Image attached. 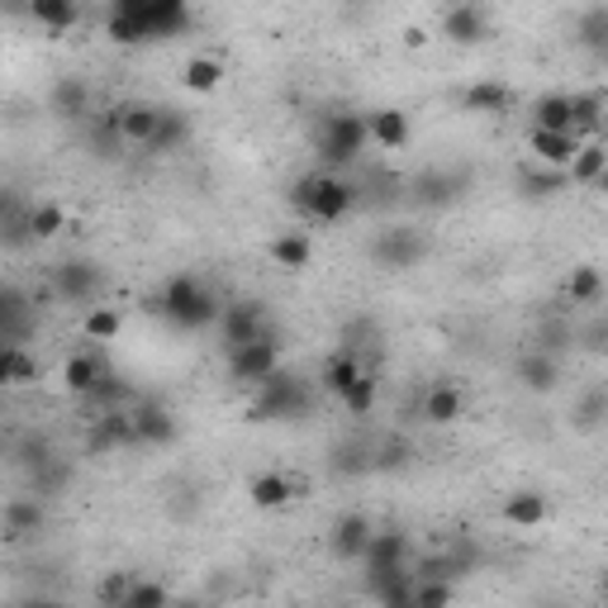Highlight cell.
I'll use <instances>...</instances> for the list:
<instances>
[{
	"instance_id": "8",
	"label": "cell",
	"mask_w": 608,
	"mask_h": 608,
	"mask_svg": "<svg viewBox=\"0 0 608 608\" xmlns=\"http://www.w3.org/2000/svg\"><path fill=\"white\" fill-rule=\"evenodd\" d=\"M53 295L62 304H87L91 310V300L100 295V266L91 257H67L53 266Z\"/></svg>"
},
{
	"instance_id": "32",
	"label": "cell",
	"mask_w": 608,
	"mask_h": 608,
	"mask_svg": "<svg viewBox=\"0 0 608 608\" xmlns=\"http://www.w3.org/2000/svg\"><path fill=\"white\" fill-rule=\"evenodd\" d=\"M409 561V533L399 528H376L366 547V566H404Z\"/></svg>"
},
{
	"instance_id": "28",
	"label": "cell",
	"mask_w": 608,
	"mask_h": 608,
	"mask_svg": "<svg viewBox=\"0 0 608 608\" xmlns=\"http://www.w3.org/2000/svg\"><path fill=\"white\" fill-rule=\"evenodd\" d=\"M462 105H466L470 114H509L514 91L504 87V81H476V87L462 91Z\"/></svg>"
},
{
	"instance_id": "27",
	"label": "cell",
	"mask_w": 608,
	"mask_h": 608,
	"mask_svg": "<svg viewBox=\"0 0 608 608\" xmlns=\"http://www.w3.org/2000/svg\"><path fill=\"white\" fill-rule=\"evenodd\" d=\"M485 29H489V20H485V10L480 6H456V10H447L443 14V33L452 43H480L485 39Z\"/></svg>"
},
{
	"instance_id": "2",
	"label": "cell",
	"mask_w": 608,
	"mask_h": 608,
	"mask_svg": "<svg viewBox=\"0 0 608 608\" xmlns=\"http://www.w3.org/2000/svg\"><path fill=\"white\" fill-rule=\"evenodd\" d=\"M318 162H324V172L337 176V166H357L362 152L371 148V129H366V114L357 110H343V114H328L324 124H318Z\"/></svg>"
},
{
	"instance_id": "19",
	"label": "cell",
	"mask_w": 608,
	"mask_h": 608,
	"mask_svg": "<svg viewBox=\"0 0 608 608\" xmlns=\"http://www.w3.org/2000/svg\"><path fill=\"white\" fill-rule=\"evenodd\" d=\"M499 518L509 523V528H523V533L543 528L547 523V495L543 489H514V495L499 504Z\"/></svg>"
},
{
	"instance_id": "52",
	"label": "cell",
	"mask_w": 608,
	"mask_h": 608,
	"mask_svg": "<svg viewBox=\"0 0 608 608\" xmlns=\"http://www.w3.org/2000/svg\"><path fill=\"white\" fill-rule=\"evenodd\" d=\"M404 43H409V48H424L428 33H424V29H409V33H404Z\"/></svg>"
},
{
	"instance_id": "41",
	"label": "cell",
	"mask_w": 608,
	"mask_h": 608,
	"mask_svg": "<svg viewBox=\"0 0 608 608\" xmlns=\"http://www.w3.org/2000/svg\"><path fill=\"white\" fill-rule=\"evenodd\" d=\"M376 395H381V376H376V371H366V376L343 395V409L352 418H366L371 409H376Z\"/></svg>"
},
{
	"instance_id": "37",
	"label": "cell",
	"mask_w": 608,
	"mask_h": 608,
	"mask_svg": "<svg viewBox=\"0 0 608 608\" xmlns=\"http://www.w3.org/2000/svg\"><path fill=\"white\" fill-rule=\"evenodd\" d=\"M33 381H39V362H33L24 347H6V352H0V385L20 391V385H33Z\"/></svg>"
},
{
	"instance_id": "45",
	"label": "cell",
	"mask_w": 608,
	"mask_h": 608,
	"mask_svg": "<svg viewBox=\"0 0 608 608\" xmlns=\"http://www.w3.org/2000/svg\"><path fill=\"white\" fill-rule=\"evenodd\" d=\"M105 33H110V43H120V48H139V43H148V33L139 29V20H129L124 10H110Z\"/></svg>"
},
{
	"instance_id": "15",
	"label": "cell",
	"mask_w": 608,
	"mask_h": 608,
	"mask_svg": "<svg viewBox=\"0 0 608 608\" xmlns=\"http://www.w3.org/2000/svg\"><path fill=\"white\" fill-rule=\"evenodd\" d=\"M366 376V366H362V357L352 347H337V352H328V362H324V371H318V385H324V395H333V399H343L352 385H357Z\"/></svg>"
},
{
	"instance_id": "26",
	"label": "cell",
	"mask_w": 608,
	"mask_h": 608,
	"mask_svg": "<svg viewBox=\"0 0 608 608\" xmlns=\"http://www.w3.org/2000/svg\"><path fill=\"white\" fill-rule=\"evenodd\" d=\"M48 105H53L58 120H87L91 114V87L87 81H77V77H62L53 95H48Z\"/></svg>"
},
{
	"instance_id": "14",
	"label": "cell",
	"mask_w": 608,
	"mask_h": 608,
	"mask_svg": "<svg viewBox=\"0 0 608 608\" xmlns=\"http://www.w3.org/2000/svg\"><path fill=\"white\" fill-rule=\"evenodd\" d=\"M580 148H585V143L576 139V133H543V129H528V152H533V162L556 166V172H570V162H576Z\"/></svg>"
},
{
	"instance_id": "56",
	"label": "cell",
	"mask_w": 608,
	"mask_h": 608,
	"mask_svg": "<svg viewBox=\"0 0 608 608\" xmlns=\"http://www.w3.org/2000/svg\"><path fill=\"white\" fill-rule=\"evenodd\" d=\"M604 72H608V53H604Z\"/></svg>"
},
{
	"instance_id": "50",
	"label": "cell",
	"mask_w": 608,
	"mask_h": 608,
	"mask_svg": "<svg viewBox=\"0 0 608 608\" xmlns=\"http://www.w3.org/2000/svg\"><path fill=\"white\" fill-rule=\"evenodd\" d=\"M318 181H324V172H304L295 185H291V210L310 219V205H314V195H318Z\"/></svg>"
},
{
	"instance_id": "33",
	"label": "cell",
	"mask_w": 608,
	"mask_h": 608,
	"mask_svg": "<svg viewBox=\"0 0 608 608\" xmlns=\"http://www.w3.org/2000/svg\"><path fill=\"white\" fill-rule=\"evenodd\" d=\"M185 143H191V120H185L181 110H166V105H162V124H158V133H152L148 152L166 158V152H181Z\"/></svg>"
},
{
	"instance_id": "16",
	"label": "cell",
	"mask_w": 608,
	"mask_h": 608,
	"mask_svg": "<svg viewBox=\"0 0 608 608\" xmlns=\"http://www.w3.org/2000/svg\"><path fill=\"white\" fill-rule=\"evenodd\" d=\"M133 428H139V443L143 447H172L176 443V414L166 404H139L133 409Z\"/></svg>"
},
{
	"instance_id": "42",
	"label": "cell",
	"mask_w": 608,
	"mask_h": 608,
	"mask_svg": "<svg viewBox=\"0 0 608 608\" xmlns=\"http://www.w3.org/2000/svg\"><path fill=\"white\" fill-rule=\"evenodd\" d=\"M604 418H608V385H595V391L576 404V428L580 433H595Z\"/></svg>"
},
{
	"instance_id": "46",
	"label": "cell",
	"mask_w": 608,
	"mask_h": 608,
	"mask_svg": "<svg viewBox=\"0 0 608 608\" xmlns=\"http://www.w3.org/2000/svg\"><path fill=\"white\" fill-rule=\"evenodd\" d=\"M414 576H399L391 585H381V589H371V599H376L381 608H414Z\"/></svg>"
},
{
	"instance_id": "6",
	"label": "cell",
	"mask_w": 608,
	"mask_h": 608,
	"mask_svg": "<svg viewBox=\"0 0 608 608\" xmlns=\"http://www.w3.org/2000/svg\"><path fill=\"white\" fill-rule=\"evenodd\" d=\"M281 371V337L276 333H266L262 343H247L239 352H229V381L233 385H266Z\"/></svg>"
},
{
	"instance_id": "39",
	"label": "cell",
	"mask_w": 608,
	"mask_h": 608,
	"mask_svg": "<svg viewBox=\"0 0 608 608\" xmlns=\"http://www.w3.org/2000/svg\"><path fill=\"white\" fill-rule=\"evenodd\" d=\"M29 14H33V20H39L43 29H53V33H67V29L81 20V10L72 6V0H33Z\"/></svg>"
},
{
	"instance_id": "12",
	"label": "cell",
	"mask_w": 608,
	"mask_h": 608,
	"mask_svg": "<svg viewBox=\"0 0 608 608\" xmlns=\"http://www.w3.org/2000/svg\"><path fill=\"white\" fill-rule=\"evenodd\" d=\"M114 114H120V139L129 148H148L162 124V105H148V100H124V105H114Z\"/></svg>"
},
{
	"instance_id": "34",
	"label": "cell",
	"mask_w": 608,
	"mask_h": 608,
	"mask_svg": "<svg viewBox=\"0 0 608 608\" xmlns=\"http://www.w3.org/2000/svg\"><path fill=\"white\" fill-rule=\"evenodd\" d=\"M608 176V143H585L570 162V185H599Z\"/></svg>"
},
{
	"instance_id": "55",
	"label": "cell",
	"mask_w": 608,
	"mask_h": 608,
	"mask_svg": "<svg viewBox=\"0 0 608 608\" xmlns=\"http://www.w3.org/2000/svg\"><path fill=\"white\" fill-rule=\"evenodd\" d=\"M176 608H200V604H176Z\"/></svg>"
},
{
	"instance_id": "18",
	"label": "cell",
	"mask_w": 608,
	"mask_h": 608,
	"mask_svg": "<svg viewBox=\"0 0 608 608\" xmlns=\"http://www.w3.org/2000/svg\"><path fill=\"white\" fill-rule=\"evenodd\" d=\"M366 129H371V143H376L381 152H399V148H409L414 139V129H409V114L404 110H371L366 114Z\"/></svg>"
},
{
	"instance_id": "54",
	"label": "cell",
	"mask_w": 608,
	"mask_h": 608,
	"mask_svg": "<svg viewBox=\"0 0 608 608\" xmlns=\"http://www.w3.org/2000/svg\"><path fill=\"white\" fill-rule=\"evenodd\" d=\"M595 191H599V195H604V200H608V176H604V181H599V185H595Z\"/></svg>"
},
{
	"instance_id": "20",
	"label": "cell",
	"mask_w": 608,
	"mask_h": 608,
	"mask_svg": "<svg viewBox=\"0 0 608 608\" xmlns=\"http://www.w3.org/2000/svg\"><path fill=\"white\" fill-rule=\"evenodd\" d=\"M462 414H466L462 385H447V381L428 385V395H424V424H428V428H452Z\"/></svg>"
},
{
	"instance_id": "31",
	"label": "cell",
	"mask_w": 608,
	"mask_h": 608,
	"mask_svg": "<svg viewBox=\"0 0 608 608\" xmlns=\"http://www.w3.org/2000/svg\"><path fill=\"white\" fill-rule=\"evenodd\" d=\"M456 195H462V176H456V172H424V176L414 181V200H418V205L443 210V205H452Z\"/></svg>"
},
{
	"instance_id": "23",
	"label": "cell",
	"mask_w": 608,
	"mask_h": 608,
	"mask_svg": "<svg viewBox=\"0 0 608 608\" xmlns=\"http://www.w3.org/2000/svg\"><path fill=\"white\" fill-rule=\"evenodd\" d=\"M224 77H229V67L219 58H210V53L185 58V67H181V87L191 95H214L219 87H224Z\"/></svg>"
},
{
	"instance_id": "11",
	"label": "cell",
	"mask_w": 608,
	"mask_h": 608,
	"mask_svg": "<svg viewBox=\"0 0 608 608\" xmlns=\"http://www.w3.org/2000/svg\"><path fill=\"white\" fill-rule=\"evenodd\" d=\"M114 447H139L133 409H100L91 418V452H114Z\"/></svg>"
},
{
	"instance_id": "48",
	"label": "cell",
	"mask_w": 608,
	"mask_h": 608,
	"mask_svg": "<svg viewBox=\"0 0 608 608\" xmlns=\"http://www.w3.org/2000/svg\"><path fill=\"white\" fill-rule=\"evenodd\" d=\"M580 43L585 48H604L608 53V10H589V14H580Z\"/></svg>"
},
{
	"instance_id": "9",
	"label": "cell",
	"mask_w": 608,
	"mask_h": 608,
	"mask_svg": "<svg viewBox=\"0 0 608 608\" xmlns=\"http://www.w3.org/2000/svg\"><path fill=\"white\" fill-rule=\"evenodd\" d=\"M371 537H376V528H371L366 514H337L328 528V551L337 561H366Z\"/></svg>"
},
{
	"instance_id": "51",
	"label": "cell",
	"mask_w": 608,
	"mask_h": 608,
	"mask_svg": "<svg viewBox=\"0 0 608 608\" xmlns=\"http://www.w3.org/2000/svg\"><path fill=\"white\" fill-rule=\"evenodd\" d=\"M62 485H67V466L58 462V456L43 470H33V499H39V495H58Z\"/></svg>"
},
{
	"instance_id": "24",
	"label": "cell",
	"mask_w": 608,
	"mask_h": 608,
	"mask_svg": "<svg viewBox=\"0 0 608 608\" xmlns=\"http://www.w3.org/2000/svg\"><path fill=\"white\" fill-rule=\"evenodd\" d=\"M518 191L528 195V200H551V195L570 191V172H556V166L528 162V166H523V172H518Z\"/></svg>"
},
{
	"instance_id": "40",
	"label": "cell",
	"mask_w": 608,
	"mask_h": 608,
	"mask_svg": "<svg viewBox=\"0 0 608 608\" xmlns=\"http://www.w3.org/2000/svg\"><path fill=\"white\" fill-rule=\"evenodd\" d=\"M566 295H570V304H599V300H604V276H599V266H570Z\"/></svg>"
},
{
	"instance_id": "3",
	"label": "cell",
	"mask_w": 608,
	"mask_h": 608,
	"mask_svg": "<svg viewBox=\"0 0 608 608\" xmlns=\"http://www.w3.org/2000/svg\"><path fill=\"white\" fill-rule=\"evenodd\" d=\"M314 409V395L304 376H291V371H276L266 385H257V399H252L247 418L252 424H295Z\"/></svg>"
},
{
	"instance_id": "29",
	"label": "cell",
	"mask_w": 608,
	"mask_h": 608,
	"mask_svg": "<svg viewBox=\"0 0 608 608\" xmlns=\"http://www.w3.org/2000/svg\"><path fill=\"white\" fill-rule=\"evenodd\" d=\"M120 333H124V310H114V304H91L81 314V337L87 343H114Z\"/></svg>"
},
{
	"instance_id": "22",
	"label": "cell",
	"mask_w": 608,
	"mask_h": 608,
	"mask_svg": "<svg viewBox=\"0 0 608 608\" xmlns=\"http://www.w3.org/2000/svg\"><path fill=\"white\" fill-rule=\"evenodd\" d=\"M266 252H272V262L281 272H304V266L314 262V239L304 229H291V233H276V239L266 243Z\"/></svg>"
},
{
	"instance_id": "21",
	"label": "cell",
	"mask_w": 608,
	"mask_h": 608,
	"mask_svg": "<svg viewBox=\"0 0 608 608\" xmlns=\"http://www.w3.org/2000/svg\"><path fill=\"white\" fill-rule=\"evenodd\" d=\"M556 381H561V366H556L551 352H523L518 357V385L523 391H533V395H551L556 391Z\"/></svg>"
},
{
	"instance_id": "35",
	"label": "cell",
	"mask_w": 608,
	"mask_h": 608,
	"mask_svg": "<svg viewBox=\"0 0 608 608\" xmlns=\"http://www.w3.org/2000/svg\"><path fill=\"white\" fill-rule=\"evenodd\" d=\"M533 129L543 133H576L570 129V95H543L533 105Z\"/></svg>"
},
{
	"instance_id": "43",
	"label": "cell",
	"mask_w": 608,
	"mask_h": 608,
	"mask_svg": "<svg viewBox=\"0 0 608 608\" xmlns=\"http://www.w3.org/2000/svg\"><path fill=\"white\" fill-rule=\"evenodd\" d=\"M133 585H139V580H133L129 570H110V576L100 580V589H95V595H100V608H124L129 595H133Z\"/></svg>"
},
{
	"instance_id": "49",
	"label": "cell",
	"mask_w": 608,
	"mask_h": 608,
	"mask_svg": "<svg viewBox=\"0 0 608 608\" xmlns=\"http://www.w3.org/2000/svg\"><path fill=\"white\" fill-rule=\"evenodd\" d=\"M124 608H176V604H172V595H166V585H158V580H139Z\"/></svg>"
},
{
	"instance_id": "53",
	"label": "cell",
	"mask_w": 608,
	"mask_h": 608,
	"mask_svg": "<svg viewBox=\"0 0 608 608\" xmlns=\"http://www.w3.org/2000/svg\"><path fill=\"white\" fill-rule=\"evenodd\" d=\"M24 608H67V604H53V599H43V604H24Z\"/></svg>"
},
{
	"instance_id": "57",
	"label": "cell",
	"mask_w": 608,
	"mask_h": 608,
	"mask_svg": "<svg viewBox=\"0 0 608 608\" xmlns=\"http://www.w3.org/2000/svg\"><path fill=\"white\" fill-rule=\"evenodd\" d=\"M604 589H608V576H604Z\"/></svg>"
},
{
	"instance_id": "17",
	"label": "cell",
	"mask_w": 608,
	"mask_h": 608,
	"mask_svg": "<svg viewBox=\"0 0 608 608\" xmlns=\"http://www.w3.org/2000/svg\"><path fill=\"white\" fill-rule=\"evenodd\" d=\"M295 495H300V485L291 476H281V470H262V476L247 480V499H252V509H262V514L285 509Z\"/></svg>"
},
{
	"instance_id": "25",
	"label": "cell",
	"mask_w": 608,
	"mask_h": 608,
	"mask_svg": "<svg viewBox=\"0 0 608 608\" xmlns=\"http://www.w3.org/2000/svg\"><path fill=\"white\" fill-rule=\"evenodd\" d=\"M24 328H29V304L14 285H6V291H0V343L24 347Z\"/></svg>"
},
{
	"instance_id": "36",
	"label": "cell",
	"mask_w": 608,
	"mask_h": 608,
	"mask_svg": "<svg viewBox=\"0 0 608 608\" xmlns=\"http://www.w3.org/2000/svg\"><path fill=\"white\" fill-rule=\"evenodd\" d=\"M43 528V504L39 499H10L6 504V533L20 543V537H33Z\"/></svg>"
},
{
	"instance_id": "10",
	"label": "cell",
	"mask_w": 608,
	"mask_h": 608,
	"mask_svg": "<svg viewBox=\"0 0 608 608\" xmlns=\"http://www.w3.org/2000/svg\"><path fill=\"white\" fill-rule=\"evenodd\" d=\"M352 205H357V185L343 181V176H333L324 172V181H318V195H314V205H310V219L314 224H337V219H347Z\"/></svg>"
},
{
	"instance_id": "5",
	"label": "cell",
	"mask_w": 608,
	"mask_h": 608,
	"mask_svg": "<svg viewBox=\"0 0 608 608\" xmlns=\"http://www.w3.org/2000/svg\"><path fill=\"white\" fill-rule=\"evenodd\" d=\"M424 252H428V239L409 224L381 229L376 239H371V262L385 266V272H409V266L424 262Z\"/></svg>"
},
{
	"instance_id": "1",
	"label": "cell",
	"mask_w": 608,
	"mask_h": 608,
	"mask_svg": "<svg viewBox=\"0 0 608 608\" xmlns=\"http://www.w3.org/2000/svg\"><path fill=\"white\" fill-rule=\"evenodd\" d=\"M158 295H162V318L172 328H181V333H200V328H210V324L224 318V304H219V295L200 276H191V272L172 276Z\"/></svg>"
},
{
	"instance_id": "4",
	"label": "cell",
	"mask_w": 608,
	"mask_h": 608,
	"mask_svg": "<svg viewBox=\"0 0 608 608\" xmlns=\"http://www.w3.org/2000/svg\"><path fill=\"white\" fill-rule=\"evenodd\" d=\"M114 10H124L129 20H139V29L148 33V43L176 39V33L191 29V10L181 0H120Z\"/></svg>"
},
{
	"instance_id": "13",
	"label": "cell",
	"mask_w": 608,
	"mask_h": 608,
	"mask_svg": "<svg viewBox=\"0 0 608 608\" xmlns=\"http://www.w3.org/2000/svg\"><path fill=\"white\" fill-rule=\"evenodd\" d=\"M110 376V366L95 357V352H72V357L62 362V391L67 395H81V399H91L100 391V381Z\"/></svg>"
},
{
	"instance_id": "38",
	"label": "cell",
	"mask_w": 608,
	"mask_h": 608,
	"mask_svg": "<svg viewBox=\"0 0 608 608\" xmlns=\"http://www.w3.org/2000/svg\"><path fill=\"white\" fill-rule=\"evenodd\" d=\"M62 229H67V210L58 205V200H43V205H33V210H29V239L53 243Z\"/></svg>"
},
{
	"instance_id": "44",
	"label": "cell",
	"mask_w": 608,
	"mask_h": 608,
	"mask_svg": "<svg viewBox=\"0 0 608 608\" xmlns=\"http://www.w3.org/2000/svg\"><path fill=\"white\" fill-rule=\"evenodd\" d=\"M456 585L452 580H418L414 585V608H452Z\"/></svg>"
},
{
	"instance_id": "7",
	"label": "cell",
	"mask_w": 608,
	"mask_h": 608,
	"mask_svg": "<svg viewBox=\"0 0 608 608\" xmlns=\"http://www.w3.org/2000/svg\"><path fill=\"white\" fill-rule=\"evenodd\" d=\"M272 333L266 328V314L257 300H233L224 304V318H219V337H224V352H239L247 343H262Z\"/></svg>"
},
{
	"instance_id": "47",
	"label": "cell",
	"mask_w": 608,
	"mask_h": 608,
	"mask_svg": "<svg viewBox=\"0 0 608 608\" xmlns=\"http://www.w3.org/2000/svg\"><path fill=\"white\" fill-rule=\"evenodd\" d=\"M91 404H100V409H129V381L110 371V376L100 381V391L91 395Z\"/></svg>"
},
{
	"instance_id": "30",
	"label": "cell",
	"mask_w": 608,
	"mask_h": 608,
	"mask_svg": "<svg viewBox=\"0 0 608 608\" xmlns=\"http://www.w3.org/2000/svg\"><path fill=\"white\" fill-rule=\"evenodd\" d=\"M604 124V95L599 91H576L570 95V129H576V139L589 143Z\"/></svg>"
}]
</instances>
